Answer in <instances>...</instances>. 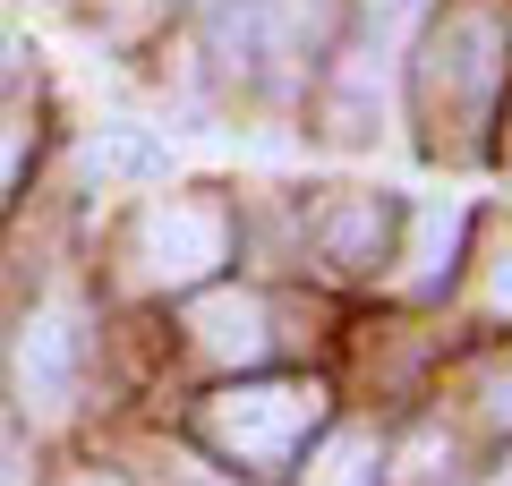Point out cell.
Masks as SVG:
<instances>
[{
  "label": "cell",
  "mask_w": 512,
  "mask_h": 486,
  "mask_svg": "<svg viewBox=\"0 0 512 486\" xmlns=\"http://www.w3.org/2000/svg\"><path fill=\"white\" fill-rule=\"evenodd\" d=\"M316 427H325V384H308V376L231 384V393H214L205 418H197V435L231 469H291Z\"/></svg>",
  "instance_id": "6da1fadb"
},
{
  "label": "cell",
  "mask_w": 512,
  "mask_h": 486,
  "mask_svg": "<svg viewBox=\"0 0 512 486\" xmlns=\"http://www.w3.org/2000/svg\"><path fill=\"white\" fill-rule=\"evenodd\" d=\"M495 86H504V26H495L487 9H470V18L444 26V43L427 52V69H419L427 137L444 145V137H461V128H478L487 103H495Z\"/></svg>",
  "instance_id": "7a4b0ae2"
},
{
  "label": "cell",
  "mask_w": 512,
  "mask_h": 486,
  "mask_svg": "<svg viewBox=\"0 0 512 486\" xmlns=\"http://www.w3.org/2000/svg\"><path fill=\"white\" fill-rule=\"evenodd\" d=\"M9 384H18L26 418H69L77 410V384H86V299L52 290V299L26 316L18 350H9Z\"/></svg>",
  "instance_id": "3957f363"
},
{
  "label": "cell",
  "mask_w": 512,
  "mask_h": 486,
  "mask_svg": "<svg viewBox=\"0 0 512 486\" xmlns=\"http://www.w3.org/2000/svg\"><path fill=\"white\" fill-rule=\"evenodd\" d=\"M128 265H137L146 290H197L214 265H231V222H222L214 197H171L137 222Z\"/></svg>",
  "instance_id": "277c9868"
},
{
  "label": "cell",
  "mask_w": 512,
  "mask_h": 486,
  "mask_svg": "<svg viewBox=\"0 0 512 486\" xmlns=\"http://www.w3.org/2000/svg\"><path fill=\"white\" fill-rule=\"evenodd\" d=\"M188 333H197L205 359L222 367H256L265 359V299H248V290H214V299H197V316H188Z\"/></svg>",
  "instance_id": "5b68a950"
},
{
  "label": "cell",
  "mask_w": 512,
  "mask_h": 486,
  "mask_svg": "<svg viewBox=\"0 0 512 486\" xmlns=\"http://www.w3.org/2000/svg\"><path fill=\"white\" fill-rule=\"evenodd\" d=\"M384 239H393V205H384V197H350V205L325 214V256L342 273H376Z\"/></svg>",
  "instance_id": "8992f818"
},
{
  "label": "cell",
  "mask_w": 512,
  "mask_h": 486,
  "mask_svg": "<svg viewBox=\"0 0 512 486\" xmlns=\"http://www.w3.org/2000/svg\"><path fill=\"white\" fill-rule=\"evenodd\" d=\"M461 231H470V222H461V205H419V214H410V248H402V282L410 290H436L444 273H453V248H461Z\"/></svg>",
  "instance_id": "52a82bcc"
},
{
  "label": "cell",
  "mask_w": 512,
  "mask_h": 486,
  "mask_svg": "<svg viewBox=\"0 0 512 486\" xmlns=\"http://www.w3.org/2000/svg\"><path fill=\"white\" fill-rule=\"evenodd\" d=\"M376 469H384L376 435L342 427V435H325V444L308 452V478H299V486H376Z\"/></svg>",
  "instance_id": "ba28073f"
},
{
  "label": "cell",
  "mask_w": 512,
  "mask_h": 486,
  "mask_svg": "<svg viewBox=\"0 0 512 486\" xmlns=\"http://www.w3.org/2000/svg\"><path fill=\"white\" fill-rule=\"evenodd\" d=\"M86 171L94 180H163L171 162H163V145H154L146 128H103V137L86 145Z\"/></svg>",
  "instance_id": "9c48e42d"
},
{
  "label": "cell",
  "mask_w": 512,
  "mask_h": 486,
  "mask_svg": "<svg viewBox=\"0 0 512 486\" xmlns=\"http://www.w3.org/2000/svg\"><path fill=\"white\" fill-rule=\"evenodd\" d=\"M359 9H367V26H376L384 43H402V35H410V18H419L427 0H359Z\"/></svg>",
  "instance_id": "30bf717a"
},
{
  "label": "cell",
  "mask_w": 512,
  "mask_h": 486,
  "mask_svg": "<svg viewBox=\"0 0 512 486\" xmlns=\"http://www.w3.org/2000/svg\"><path fill=\"white\" fill-rule=\"evenodd\" d=\"M487 307H495V316H512V231L495 239V256H487Z\"/></svg>",
  "instance_id": "8fae6325"
},
{
  "label": "cell",
  "mask_w": 512,
  "mask_h": 486,
  "mask_svg": "<svg viewBox=\"0 0 512 486\" xmlns=\"http://www.w3.org/2000/svg\"><path fill=\"white\" fill-rule=\"evenodd\" d=\"M18 162H26V120H0V197L18 188Z\"/></svg>",
  "instance_id": "7c38bea8"
},
{
  "label": "cell",
  "mask_w": 512,
  "mask_h": 486,
  "mask_svg": "<svg viewBox=\"0 0 512 486\" xmlns=\"http://www.w3.org/2000/svg\"><path fill=\"white\" fill-rule=\"evenodd\" d=\"M487 418H495V427H512V367H504V376H487Z\"/></svg>",
  "instance_id": "4fadbf2b"
},
{
  "label": "cell",
  "mask_w": 512,
  "mask_h": 486,
  "mask_svg": "<svg viewBox=\"0 0 512 486\" xmlns=\"http://www.w3.org/2000/svg\"><path fill=\"white\" fill-rule=\"evenodd\" d=\"M0 486H18V452H9V418H0Z\"/></svg>",
  "instance_id": "5bb4252c"
},
{
  "label": "cell",
  "mask_w": 512,
  "mask_h": 486,
  "mask_svg": "<svg viewBox=\"0 0 512 486\" xmlns=\"http://www.w3.org/2000/svg\"><path fill=\"white\" fill-rule=\"evenodd\" d=\"M146 9H163V0H120V18H146Z\"/></svg>",
  "instance_id": "9a60e30c"
}]
</instances>
